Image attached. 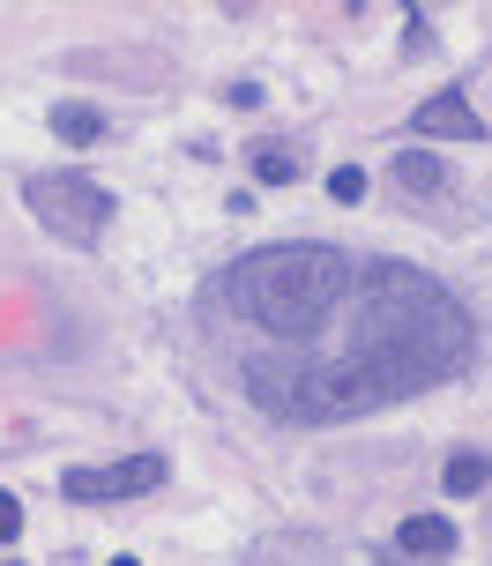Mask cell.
I'll use <instances>...</instances> for the list:
<instances>
[{
    "label": "cell",
    "instance_id": "obj_9",
    "mask_svg": "<svg viewBox=\"0 0 492 566\" xmlns=\"http://www.w3.org/2000/svg\"><path fill=\"white\" fill-rule=\"evenodd\" d=\"M254 179L261 187H291V179H299V157H291L284 142H261L254 149Z\"/></svg>",
    "mask_w": 492,
    "mask_h": 566
},
{
    "label": "cell",
    "instance_id": "obj_13",
    "mask_svg": "<svg viewBox=\"0 0 492 566\" xmlns=\"http://www.w3.org/2000/svg\"><path fill=\"white\" fill-rule=\"evenodd\" d=\"M404 45H410V53H426V45H433V23H426V8H410V15H404Z\"/></svg>",
    "mask_w": 492,
    "mask_h": 566
},
{
    "label": "cell",
    "instance_id": "obj_4",
    "mask_svg": "<svg viewBox=\"0 0 492 566\" xmlns=\"http://www.w3.org/2000/svg\"><path fill=\"white\" fill-rule=\"evenodd\" d=\"M410 135L418 142H485V119H478V105H470V90H433L418 113H410Z\"/></svg>",
    "mask_w": 492,
    "mask_h": 566
},
{
    "label": "cell",
    "instance_id": "obj_8",
    "mask_svg": "<svg viewBox=\"0 0 492 566\" xmlns=\"http://www.w3.org/2000/svg\"><path fill=\"white\" fill-rule=\"evenodd\" d=\"M440 179H448V165H440L433 149H404L396 157V187H410V195H433Z\"/></svg>",
    "mask_w": 492,
    "mask_h": 566
},
{
    "label": "cell",
    "instance_id": "obj_2",
    "mask_svg": "<svg viewBox=\"0 0 492 566\" xmlns=\"http://www.w3.org/2000/svg\"><path fill=\"white\" fill-rule=\"evenodd\" d=\"M23 209L53 231L60 247H97V239L113 231V217H119L113 187H97L90 171H30L23 179Z\"/></svg>",
    "mask_w": 492,
    "mask_h": 566
},
{
    "label": "cell",
    "instance_id": "obj_10",
    "mask_svg": "<svg viewBox=\"0 0 492 566\" xmlns=\"http://www.w3.org/2000/svg\"><path fill=\"white\" fill-rule=\"evenodd\" d=\"M328 201H344V209H350V201H366V171L336 165V171H328Z\"/></svg>",
    "mask_w": 492,
    "mask_h": 566
},
{
    "label": "cell",
    "instance_id": "obj_5",
    "mask_svg": "<svg viewBox=\"0 0 492 566\" xmlns=\"http://www.w3.org/2000/svg\"><path fill=\"white\" fill-rule=\"evenodd\" d=\"M396 552H404V559H456V552H463V530H456L448 514H404V522H396Z\"/></svg>",
    "mask_w": 492,
    "mask_h": 566
},
{
    "label": "cell",
    "instance_id": "obj_6",
    "mask_svg": "<svg viewBox=\"0 0 492 566\" xmlns=\"http://www.w3.org/2000/svg\"><path fill=\"white\" fill-rule=\"evenodd\" d=\"M485 484H492V454L485 448L448 454V470H440V492H448V500H470V492H485Z\"/></svg>",
    "mask_w": 492,
    "mask_h": 566
},
{
    "label": "cell",
    "instance_id": "obj_14",
    "mask_svg": "<svg viewBox=\"0 0 492 566\" xmlns=\"http://www.w3.org/2000/svg\"><path fill=\"white\" fill-rule=\"evenodd\" d=\"M113 566H143V559H113Z\"/></svg>",
    "mask_w": 492,
    "mask_h": 566
},
{
    "label": "cell",
    "instance_id": "obj_12",
    "mask_svg": "<svg viewBox=\"0 0 492 566\" xmlns=\"http://www.w3.org/2000/svg\"><path fill=\"white\" fill-rule=\"evenodd\" d=\"M15 537H23V500L0 492V544H15Z\"/></svg>",
    "mask_w": 492,
    "mask_h": 566
},
{
    "label": "cell",
    "instance_id": "obj_3",
    "mask_svg": "<svg viewBox=\"0 0 492 566\" xmlns=\"http://www.w3.org/2000/svg\"><path fill=\"white\" fill-rule=\"evenodd\" d=\"M165 478H172V462L157 448H143V454H119V462H75V470L60 478V492H67L75 507H119V500L157 492Z\"/></svg>",
    "mask_w": 492,
    "mask_h": 566
},
{
    "label": "cell",
    "instance_id": "obj_7",
    "mask_svg": "<svg viewBox=\"0 0 492 566\" xmlns=\"http://www.w3.org/2000/svg\"><path fill=\"white\" fill-rule=\"evenodd\" d=\"M53 135L67 149H90V142H105V113L97 105H53Z\"/></svg>",
    "mask_w": 492,
    "mask_h": 566
},
{
    "label": "cell",
    "instance_id": "obj_11",
    "mask_svg": "<svg viewBox=\"0 0 492 566\" xmlns=\"http://www.w3.org/2000/svg\"><path fill=\"white\" fill-rule=\"evenodd\" d=\"M261 97H269V90H261L254 75H247V83H224V105H232V113H261Z\"/></svg>",
    "mask_w": 492,
    "mask_h": 566
},
{
    "label": "cell",
    "instance_id": "obj_1",
    "mask_svg": "<svg viewBox=\"0 0 492 566\" xmlns=\"http://www.w3.org/2000/svg\"><path fill=\"white\" fill-rule=\"evenodd\" d=\"M209 313L239 343V388L276 424H350L478 366V313L396 254L269 239L224 261Z\"/></svg>",
    "mask_w": 492,
    "mask_h": 566
}]
</instances>
